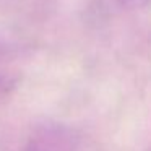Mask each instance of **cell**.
I'll use <instances>...</instances> for the list:
<instances>
[{"label": "cell", "instance_id": "cell-2", "mask_svg": "<svg viewBox=\"0 0 151 151\" xmlns=\"http://www.w3.org/2000/svg\"><path fill=\"white\" fill-rule=\"evenodd\" d=\"M20 81V65L13 50L0 44V99L10 96Z\"/></svg>", "mask_w": 151, "mask_h": 151}, {"label": "cell", "instance_id": "cell-3", "mask_svg": "<svg viewBox=\"0 0 151 151\" xmlns=\"http://www.w3.org/2000/svg\"><path fill=\"white\" fill-rule=\"evenodd\" d=\"M151 0H101V4L104 5L107 10H135V8H141L146 4H150Z\"/></svg>", "mask_w": 151, "mask_h": 151}, {"label": "cell", "instance_id": "cell-1", "mask_svg": "<svg viewBox=\"0 0 151 151\" xmlns=\"http://www.w3.org/2000/svg\"><path fill=\"white\" fill-rule=\"evenodd\" d=\"M73 137L60 127H47L39 130L29 143L26 145L24 151H73Z\"/></svg>", "mask_w": 151, "mask_h": 151}]
</instances>
